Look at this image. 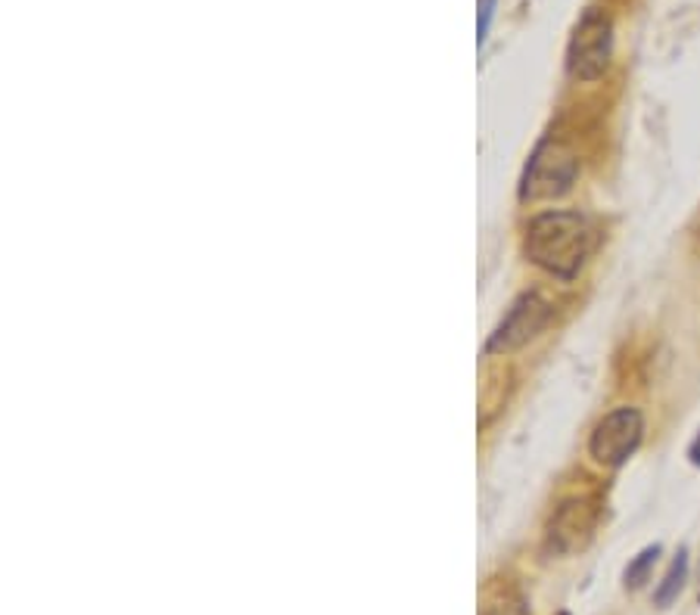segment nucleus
Returning a JSON list of instances; mask_svg holds the SVG:
<instances>
[{
	"mask_svg": "<svg viewBox=\"0 0 700 615\" xmlns=\"http://www.w3.org/2000/svg\"><path fill=\"white\" fill-rule=\"evenodd\" d=\"M579 174V159L563 143H542L529 159L524 174V199H554L573 187Z\"/></svg>",
	"mask_w": 700,
	"mask_h": 615,
	"instance_id": "nucleus-3",
	"label": "nucleus"
},
{
	"mask_svg": "<svg viewBox=\"0 0 700 615\" xmlns=\"http://www.w3.org/2000/svg\"><path fill=\"white\" fill-rule=\"evenodd\" d=\"M597 529V500L595 497H573L563 500L560 510L551 516L548 544L558 553H577L592 541Z\"/></svg>",
	"mask_w": 700,
	"mask_h": 615,
	"instance_id": "nucleus-6",
	"label": "nucleus"
},
{
	"mask_svg": "<svg viewBox=\"0 0 700 615\" xmlns=\"http://www.w3.org/2000/svg\"><path fill=\"white\" fill-rule=\"evenodd\" d=\"M613 53V25L611 19L597 10H589L579 19L577 32L567 47V68L579 82H595L604 75Z\"/></svg>",
	"mask_w": 700,
	"mask_h": 615,
	"instance_id": "nucleus-2",
	"label": "nucleus"
},
{
	"mask_svg": "<svg viewBox=\"0 0 700 615\" xmlns=\"http://www.w3.org/2000/svg\"><path fill=\"white\" fill-rule=\"evenodd\" d=\"M685 579H688V550H679L676 553V560L669 565V572L664 575V581L657 584V591H654V600H657V606H669L672 600L682 594L685 587Z\"/></svg>",
	"mask_w": 700,
	"mask_h": 615,
	"instance_id": "nucleus-7",
	"label": "nucleus"
},
{
	"mask_svg": "<svg viewBox=\"0 0 700 615\" xmlns=\"http://www.w3.org/2000/svg\"><path fill=\"white\" fill-rule=\"evenodd\" d=\"M526 256L542 271L573 280L592 249V227L579 212H542L526 227Z\"/></svg>",
	"mask_w": 700,
	"mask_h": 615,
	"instance_id": "nucleus-1",
	"label": "nucleus"
},
{
	"mask_svg": "<svg viewBox=\"0 0 700 615\" xmlns=\"http://www.w3.org/2000/svg\"><path fill=\"white\" fill-rule=\"evenodd\" d=\"M657 557H660V547H645V550L632 560L629 569H626V587H642V584L648 581L650 569L657 563Z\"/></svg>",
	"mask_w": 700,
	"mask_h": 615,
	"instance_id": "nucleus-8",
	"label": "nucleus"
},
{
	"mask_svg": "<svg viewBox=\"0 0 700 615\" xmlns=\"http://www.w3.org/2000/svg\"><path fill=\"white\" fill-rule=\"evenodd\" d=\"M551 321V305L545 302L539 292H526L520 295L514 308L505 314V321L498 324V330L492 333L489 352H517L524 348L532 336H539L545 324Z\"/></svg>",
	"mask_w": 700,
	"mask_h": 615,
	"instance_id": "nucleus-5",
	"label": "nucleus"
},
{
	"mask_svg": "<svg viewBox=\"0 0 700 615\" xmlns=\"http://www.w3.org/2000/svg\"><path fill=\"white\" fill-rule=\"evenodd\" d=\"M645 435V417L635 408H616L611 410L592 432L589 439V454L595 457L601 466H623L632 454L638 451Z\"/></svg>",
	"mask_w": 700,
	"mask_h": 615,
	"instance_id": "nucleus-4",
	"label": "nucleus"
},
{
	"mask_svg": "<svg viewBox=\"0 0 700 615\" xmlns=\"http://www.w3.org/2000/svg\"><path fill=\"white\" fill-rule=\"evenodd\" d=\"M492 13H495V0H480V22H476V44L486 41L492 25Z\"/></svg>",
	"mask_w": 700,
	"mask_h": 615,
	"instance_id": "nucleus-9",
	"label": "nucleus"
},
{
	"mask_svg": "<svg viewBox=\"0 0 700 615\" xmlns=\"http://www.w3.org/2000/svg\"><path fill=\"white\" fill-rule=\"evenodd\" d=\"M688 457H691L694 466H700V432H698V439L691 442V447H688Z\"/></svg>",
	"mask_w": 700,
	"mask_h": 615,
	"instance_id": "nucleus-10",
	"label": "nucleus"
}]
</instances>
